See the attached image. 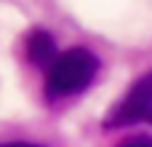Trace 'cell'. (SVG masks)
<instances>
[{
	"mask_svg": "<svg viewBox=\"0 0 152 147\" xmlns=\"http://www.w3.org/2000/svg\"><path fill=\"white\" fill-rule=\"evenodd\" d=\"M96 70L99 62L88 48H69L64 54H56V59L45 67V94L51 99L80 94L91 86Z\"/></svg>",
	"mask_w": 152,
	"mask_h": 147,
	"instance_id": "obj_1",
	"label": "cell"
},
{
	"mask_svg": "<svg viewBox=\"0 0 152 147\" xmlns=\"http://www.w3.org/2000/svg\"><path fill=\"white\" fill-rule=\"evenodd\" d=\"M56 43H53V37L45 32V29H32L29 35H27V56H29V62L32 64H37V67H48L53 59H56Z\"/></svg>",
	"mask_w": 152,
	"mask_h": 147,
	"instance_id": "obj_3",
	"label": "cell"
},
{
	"mask_svg": "<svg viewBox=\"0 0 152 147\" xmlns=\"http://www.w3.org/2000/svg\"><path fill=\"white\" fill-rule=\"evenodd\" d=\"M120 147H152V137H136V139H128Z\"/></svg>",
	"mask_w": 152,
	"mask_h": 147,
	"instance_id": "obj_4",
	"label": "cell"
},
{
	"mask_svg": "<svg viewBox=\"0 0 152 147\" xmlns=\"http://www.w3.org/2000/svg\"><path fill=\"white\" fill-rule=\"evenodd\" d=\"M136 123H152V72H147L144 78H139L128 88V94L123 96V102L115 104V110L104 121L107 129L136 126Z\"/></svg>",
	"mask_w": 152,
	"mask_h": 147,
	"instance_id": "obj_2",
	"label": "cell"
},
{
	"mask_svg": "<svg viewBox=\"0 0 152 147\" xmlns=\"http://www.w3.org/2000/svg\"><path fill=\"white\" fill-rule=\"evenodd\" d=\"M0 147H40V145H29V142H8V145H0Z\"/></svg>",
	"mask_w": 152,
	"mask_h": 147,
	"instance_id": "obj_5",
	"label": "cell"
}]
</instances>
